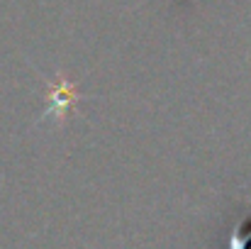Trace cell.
Returning <instances> with one entry per match:
<instances>
[{
	"instance_id": "6da1fadb",
	"label": "cell",
	"mask_w": 251,
	"mask_h": 249,
	"mask_svg": "<svg viewBox=\"0 0 251 249\" xmlns=\"http://www.w3.org/2000/svg\"><path fill=\"white\" fill-rule=\"evenodd\" d=\"M78 88H76V83H71L69 79H64V76H59L54 83H49V95H47V108L42 110V115H39V122L42 120H49V117H54V122L56 125H61L64 120H66V115L69 112H74L76 110V103H78Z\"/></svg>"
}]
</instances>
